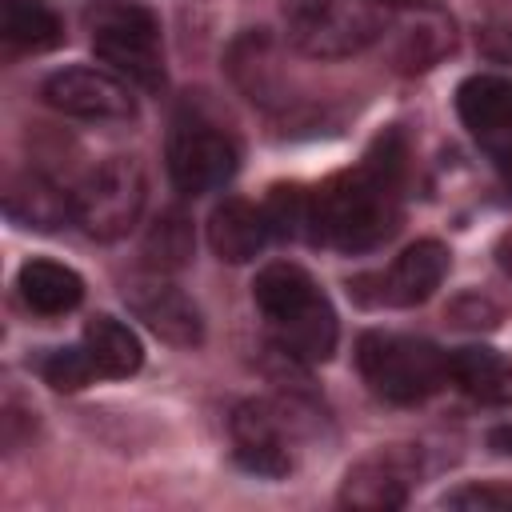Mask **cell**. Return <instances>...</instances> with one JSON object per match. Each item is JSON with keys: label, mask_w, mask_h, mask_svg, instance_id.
Returning <instances> with one entry per match:
<instances>
[{"label": "cell", "mask_w": 512, "mask_h": 512, "mask_svg": "<svg viewBox=\"0 0 512 512\" xmlns=\"http://www.w3.org/2000/svg\"><path fill=\"white\" fill-rule=\"evenodd\" d=\"M400 176L404 140L400 132H384L352 172H340L312 192L308 236L340 252L376 248L400 224Z\"/></svg>", "instance_id": "obj_1"}, {"label": "cell", "mask_w": 512, "mask_h": 512, "mask_svg": "<svg viewBox=\"0 0 512 512\" xmlns=\"http://www.w3.org/2000/svg\"><path fill=\"white\" fill-rule=\"evenodd\" d=\"M252 296H256V308L268 316L276 344L292 360L320 364L336 352V332H340L336 312L300 264H292V260L264 264L252 284Z\"/></svg>", "instance_id": "obj_2"}, {"label": "cell", "mask_w": 512, "mask_h": 512, "mask_svg": "<svg viewBox=\"0 0 512 512\" xmlns=\"http://www.w3.org/2000/svg\"><path fill=\"white\" fill-rule=\"evenodd\" d=\"M356 364L368 388L388 404H420L448 384V356L416 336L364 332L356 344Z\"/></svg>", "instance_id": "obj_3"}, {"label": "cell", "mask_w": 512, "mask_h": 512, "mask_svg": "<svg viewBox=\"0 0 512 512\" xmlns=\"http://www.w3.org/2000/svg\"><path fill=\"white\" fill-rule=\"evenodd\" d=\"M284 32L304 56L340 60L364 52L384 32V20L360 0H292L284 8Z\"/></svg>", "instance_id": "obj_4"}, {"label": "cell", "mask_w": 512, "mask_h": 512, "mask_svg": "<svg viewBox=\"0 0 512 512\" xmlns=\"http://www.w3.org/2000/svg\"><path fill=\"white\" fill-rule=\"evenodd\" d=\"M144 172L132 156H108L100 160L72 192V220L96 236V240H116L124 236L144 208Z\"/></svg>", "instance_id": "obj_5"}, {"label": "cell", "mask_w": 512, "mask_h": 512, "mask_svg": "<svg viewBox=\"0 0 512 512\" xmlns=\"http://www.w3.org/2000/svg\"><path fill=\"white\" fill-rule=\"evenodd\" d=\"M92 48L104 64H112L120 76H128L140 88L164 84V60H160V24L140 4H112L92 20Z\"/></svg>", "instance_id": "obj_6"}, {"label": "cell", "mask_w": 512, "mask_h": 512, "mask_svg": "<svg viewBox=\"0 0 512 512\" xmlns=\"http://www.w3.org/2000/svg\"><path fill=\"white\" fill-rule=\"evenodd\" d=\"M236 164V140L212 124H180L168 140V176L184 196H204L228 184Z\"/></svg>", "instance_id": "obj_7"}, {"label": "cell", "mask_w": 512, "mask_h": 512, "mask_svg": "<svg viewBox=\"0 0 512 512\" xmlns=\"http://www.w3.org/2000/svg\"><path fill=\"white\" fill-rule=\"evenodd\" d=\"M44 100L72 116V120H132L136 116V96L132 88L100 68H60L44 80Z\"/></svg>", "instance_id": "obj_8"}, {"label": "cell", "mask_w": 512, "mask_h": 512, "mask_svg": "<svg viewBox=\"0 0 512 512\" xmlns=\"http://www.w3.org/2000/svg\"><path fill=\"white\" fill-rule=\"evenodd\" d=\"M456 112L480 148H488L496 160L512 156V76H468L456 88Z\"/></svg>", "instance_id": "obj_9"}, {"label": "cell", "mask_w": 512, "mask_h": 512, "mask_svg": "<svg viewBox=\"0 0 512 512\" xmlns=\"http://www.w3.org/2000/svg\"><path fill=\"white\" fill-rule=\"evenodd\" d=\"M416 476V456L404 448H380L348 468L340 484V504L360 512H388L408 500V484Z\"/></svg>", "instance_id": "obj_10"}, {"label": "cell", "mask_w": 512, "mask_h": 512, "mask_svg": "<svg viewBox=\"0 0 512 512\" xmlns=\"http://www.w3.org/2000/svg\"><path fill=\"white\" fill-rule=\"evenodd\" d=\"M124 300L128 308L168 344L176 348H196L204 340V320H200V308L172 284H164L160 276L156 280H136L124 288Z\"/></svg>", "instance_id": "obj_11"}, {"label": "cell", "mask_w": 512, "mask_h": 512, "mask_svg": "<svg viewBox=\"0 0 512 512\" xmlns=\"http://www.w3.org/2000/svg\"><path fill=\"white\" fill-rule=\"evenodd\" d=\"M448 272V248L440 240H416L408 244L392 268L380 276V296L384 304H400V308H412V304H424L440 280Z\"/></svg>", "instance_id": "obj_12"}, {"label": "cell", "mask_w": 512, "mask_h": 512, "mask_svg": "<svg viewBox=\"0 0 512 512\" xmlns=\"http://www.w3.org/2000/svg\"><path fill=\"white\" fill-rule=\"evenodd\" d=\"M232 436H236V460L248 468V472H260V476H284L292 468L288 460V448H284V432H280V420L268 404L260 400H248L236 408L232 416Z\"/></svg>", "instance_id": "obj_13"}, {"label": "cell", "mask_w": 512, "mask_h": 512, "mask_svg": "<svg viewBox=\"0 0 512 512\" xmlns=\"http://www.w3.org/2000/svg\"><path fill=\"white\" fill-rule=\"evenodd\" d=\"M272 228H268V216L264 208L240 200V196H228L224 204L212 208L208 216V244L220 260L228 264H248L260 256V248L268 244Z\"/></svg>", "instance_id": "obj_14"}, {"label": "cell", "mask_w": 512, "mask_h": 512, "mask_svg": "<svg viewBox=\"0 0 512 512\" xmlns=\"http://www.w3.org/2000/svg\"><path fill=\"white\" fill-rule=\"evenodd\" d=\"M448 380L488 408H512V364L484 344H468L448 352Z\"/></svg>", "instance_id": "obj_15"}, {"label": "cell", "mask_w": 512, "mask_h": 512, "mask_svg": "<svg viewBox=\"0 0 512 512\" xmlns=\"http://www.w3.org/2000/svg\"><path fill=\"white\" fill-rule=\"evenodd\" d=\"M4 212L24 224V228H40V232H52L60 228L72 212V192H64L60 184H52L48 176L40 172H24V176H12L8 180V192H4Z\"/></svg>", "instance_id": "obj_16"}, {"label": "cell", "mask_w": 512, "mask_h": 512, "mask_svg": "<svg viewBox=\"0 0 512 512\" xmlns=\"http://www.w3.org/2000/svg\"><path fill=\"white\" fill-rule=\"evenodd\" d=\"M20 300L40 316H64L84 300V280L56 260H28L16 276Z\"/></svg>", "instance_id": "obj_17"}, {"label": "cell", "mask_w": 512, "mask_h": 512, "mask_svg": "<svg viewBox=\"0 0 512 512\" xmlns=\"http://www.w3.org/2000/svg\"><path fill=\"white\" fill-rule=\"evenodd\" d=\"M84 348L96 364L100 376L108 380H124L144 364V348L136 340V332L112 316H92L84 328Z\"/></svg>", "instance_id": "obj_18"}, {"label": "cell", "mask_w": 512, "mask_h": 512, "mask_svg": "<svg viewBox=\"0 0 512 512\" xmlns=\"http://www.w3.org/2000/svg\"><path fill=\"white\" fill-rule=\"evenodd\" d=\"M0 36L24 52H48L64 40V24L40 0H0Z\"/></svg>", "instance_id": "obj_19"}, {"label": "cell", "mask_w": 512, "mask_h": 512, "mask_svg": "<svg viewBox=\"0 0 512 512\" xmlns=\"http://www.w3.org/2000/svg\"><path fill=\"white\" fill-rule=\"evenodd\" d=\"M192 256V224L180 208H168L152 228H148V240H144V260L152 272H176L184 268Z\"/></svg>", "instance_id": "obj_20"}, {"label": "cell", "mask_w": 512, "mask_h": 512, "mask_svg": "<svg viewBox=\"0 0 512 512\" xmlns=\"http://www.w3.org/2000/svg\"><path fill=\"white\" fill-rule=\"evenodd\" d=\"M40 376H44L56 392H80V388L92 384L100 372H96L88 348L80 344V348H56V352H48L44 364H40Z\"/></svg>", "instance_id": "obj_21"}, {"label": "cell", "mask_w": 512, "mask_h": 512, "mask_svg": "<svg viewBox=\"0 0 512 512\" xmlns=\"http://www.w3.org/2000/svg\"><path fill=\"white\" fill-rule=\"evenodd\" d=\"M308 208H312V196L300 192V188H272L268 204H264V216H268V228L272 236H300L308 232Z\"/></svg>", "instance_id": "obj_22"}, {"label": "cell", "mask_w": 512, "mask_h": 512, "mask_svg": "<svg viewBox=\"0 0 512 512\" xmlns=\"http://www.w3.org/2000/svg\"><path fill=\"white\" fill-rule=\"evenodd\" d=\"M444 508L460 512H512V484H464L444 496Z\"/></svg>", "instance_id": "obj_23"}, {"label": "cell", "mask_w": 512, "mask_h": 512, "mask_svg": "<svg viewBox=\"0 0 512 512\" xmlns=\"http://www.w3.org/2000/svg\"><path fill=\"white\" fill-rule=\"evenodd\" d=\"M488 448L500 452V456H512V424H500L488 432Z\"/></svg>", "instance_id": "obj_24"}, {"label": "cell", "mask_w": 512, "mask_h": 512, "mask_svg": "<svg viewBox=\"0 0 512 512\" xmlns=\"http://www.w3.org/2000/svg\"><path fill=\"white\" fill-rule=\"evenodd\" d=\"M500 260H504V268L512 272V240H504V248H500Z\"/></svg>", "instance_id": "obj_25"}, {"label": "cell", "mask_w": 512, "mask_h": 512, "mask_svg": "<svg viewBox=\"0 0 512 512\" xmlns=\"http://www.w3.org/2000/svg\"><path fill=\"white\" fill-rule=\"evenodd\" d=\"M500 164L508 168V184H512V156H508V160H500Z\"/></svg>", "instance_id": "obj_26"}, {"label": "cell", "mask_w": 512, "mask_h": 512, "mask_svg": "<svg viewBox=\"0 0 512 512\" xmlns=\"http://www.w3.org/2000/svg\"><path fill=\"white\" fill-rule=\"evenodd\" d=\"M400 4H408V0H400Z\"/></svg>", "instance_id": "obj_27"}]
</instances>
